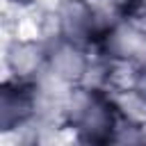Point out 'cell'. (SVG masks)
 Segmentation results:
<instances>
[{
    "label": "cell",
    "mask_w": 146,
    "mask_h": 146,
    "mask_svg": "<svg viewBox=\"0 0 146 146\" xmlns=\"http://www.w3.org/2000/svg\"><path fill=\"white\" fill-rule=\"evenodd\" d=\"M121 114L123 107L119 105L114 94L91 82L68 89L62 103V119L64 125L73 132V137L78 141L98 144V146L114 130Z\"/></svg>",
    "instance_id": "cell-1"
},
{
    "label": "cell",
    "mask_w": 146,
    "mask_h": 146,
    "mask_svg": "<svg viewBox=\"0 0 146 146\" xmlns=\"http://www.w3.org/2000/svg\"><path fill=\"white\" fill-rule=\"evenodd\" d=\"M110 23L94 0H57L52 7V34L87 48H96Z\"/></svg>",
    "instance_id": "cell-2"
},
{
    "label": "cell",
    "mask_w": 146,
    "mask_h": 146,
    "mask_svg": "<svg viewBox=\"0 0 146 146\" xmlns=\"http://www.w3.org/2000/svg\"><path fill=\"white\" fill-rule=\"evenodd\" d=\"M91 48L66 41L62 36H48V62H46V75H50L55 82L73 89L89 82L91 73Z\"/></svg>",
    "instance_id": "cell-3"
},
{
    "label": "cell",
    "mask_w": 146,
    "mask_h": 146,
    "mask_svg": "<svg viewBox=\"0 0 146 146\" xmlns=\"http://www.w3.org/2000/svg\"><path fill=\"white\" fill-rule=\"evenodd\" d=\"M39 80H14L5 78L0 87V128L2 132H18L39 112Z\"/></svg>",
    "instance_id": "cell-4"
},
{
    "label": "cell",
    "mask_w": 146,
    "mask_h": 146,
    "mask_svg": "<svg viewBox=\"0 0 146 146\" xmlns=\"http://www.w3.org/2000/svg\"><path fill=\"white\" fill-rule=\"evenodd\" d=\"M46 62H48V39L14 36L5 46L7 78L34 82L41 75H46Z\"/></svg>",
    "instance_id": "cell-5"
},
{
    "label": "cell",
    "mask_w": 146,
    "mask_h": 146,
    "mask_svg": "<svg viewBox=\"0 0 146 146\" xmlns=\"http://www.w3.org/2000/svg\"><path fill=\"white\" fill-rule=\"evenodd\" d=\"M100 146H146V116H135L123 110L114 130Z\"/></svg>",
    "instance_id": "cell-6"
},
{
    "label": "cell",
    "mask_w": 146,
    "mask_h": 146,
    "mask_svg": "<svg viewBox=\"0 0 146 146\" xmlns=\"http://www.w3.org/2000/svg\"><path fill=\"white\" fill-rule=\"evenodd\" d=\"M130 94L137 98V103L146 110V59L139 62L137 66H132V75H130Z\"/></svg>",
    "instance_id": "cell-7"
},
{
    "label": "cell",
    "mask_w": 146,
    "mask_h": 146,
    "mask_svg": "<svg viewBox=\"0 0 146 146\" xmlns=\"http://www.w3.org/2000/svg\"><path fill=\"white\" fill-rule=\"evenodd\" d=\"M14 2H25V0H14Z\"/></svg>",
    "instance_id": "cell-8"
}]
</instances>
